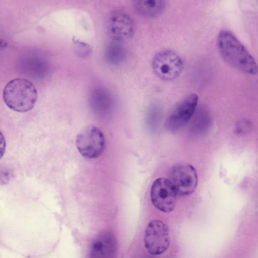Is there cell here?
I'll list each match as a JSON object with an SVG mask.
<instances>
[{"label":"cell","mask_w":258,"mask_h":258,"mask_svg":"<svg viewBox=\"0 0 258 258\" xmlns=\"http://www.w3.org/2000/svg\"><path fill=\"white\" fill-rule=\"evenodd\" d=\"M217 44L221 56L229 64L248 74L258 72L253 57L231 32L221 31L218 36Z\"/></svg>","instance_id":"cell-1"},{"label":"cell","mask_w":258,"mask_h":258,"mask_svg":"<svg viewBox=\"0 0 258 258\" xmlns=\"http://www.w3.org/2000/svg\"><path fill=\"white\" fill-rule=\"evenodd\" d=\"M76 146L80 153L88 159H95L103 153L105 144L104 135L97 127L90 125L77 135Z\"/></svg>","instance_id":"cell-4"},{"label":"cell","mask_w":258,"mask_h":258,"mask_svg":"<svg viewBox=\"0 0 258 258\" xmlns=\"http://www.w3.org/2000/svg\"><path fill=\"white\" fill-rule=\"evenodd\" d=\"M144 244L148 251L153 255L161 254L168 249L169 233L163 222L154 220L149 223L145 230Z\"/></svg>","instance_id":"cell-6"},{"label":"cell","mask_w":258,"mask_h":258,"mask_svg":"<svg viewBox=\"0 0 258 258\" xmlns=\"http://www.w3.org/2000/svg\"><path fill=\"white\" fill-rule=\"evenodd\" d=\"M102 89H96L92 92L90 98V104L93 111L99 115H103L109 108L110 98Z\"/></svg>","instance_id":"cell-12"},{"label":"cell","mask_w":258,"mask_h":258,"mask_svg":"<svg viewBox=\"0 0 258 258\" xmlns=\"http://www.w3.org/2000/svg\"><path fill=\"white\" fill-rule=\"evenodd\" d=\"M152 68L157 77L164 81H172L181 73L184 64L181 58L174 51L162 50L153 57Z\"/></svg>","instance_id":"cell-3"},{"label":"cell","mask_w":258,"mask_h":258,"mask_svg":"<svg viewBox=\"0 0 258 258\" xmlns=\"http://www.w3.org/2000/svg\"><path fill=\"white\" fill-rule=\"evenodd\" d=\"M177 195L186 196L192 194L198 184V175L194 167L187 164L173 166L169 174V179Z\"/></svg>","instance_id":"cell-8"},{"label":"cell","mask_w":258,"mask_h":258,"mask_svg":"<svg viewBox=\"0 0 258 258\" xmlns=\"http://www.w3.org/2000/svg\"><path fill=\"white\" fill-rule=\"evenodd\" d=\"M198 100V95L195 93L190 94L182 99L167 117L165 128L174 132L184 127L195 113Z\"/></svg>","instance_id":"cell-5"},{"label":"cell","mask_w":258,"mask_h":258,"mask_svg":"<svg viewBox=\"0 0 258 258\" xmlns=\"http://www.w3.org/2000/svg\"><path fill=\"white\" fill-rule=\"evenodd\" d=\"M177 193L169 179L159 178L153 183L151 199L153 204L158 210L168 213L174 208Z\"/></svg>","instance_id":"cell-7"},{"label":"cell","mask_w":258,"mask_h":258,"mask_svg":"<svg viewBox=\"0 0 258 258\" xmlns=\"http://www.w3.org/2000/svg\"><path fill=\"white\" fill-rule=\"evenodd\" d=\"M76 51L78 55L81 57H86L89 55L91 52L90 48L84 43L78 42L76 44Z\"/></svg>","instance_id":"cell-14"},{"label":"cell","mask_w":258,"mask_h":258,"mask_svg":"<svg viewBox=\"0 0 258 258\" xmlns=\"http://www.w3.org/2000/svg\"><path fill=\"white\" fill-rule=\"evenodd\" d=\"M108 30L111 37L115 41L131 38L134 31L133 22L128 15L122 12L112 14L109 19Z\"/></svg>","instance_id":"cell-9"},{"label":"cell","mask_w":258,"mask_h":258,"mask_svg":"<svg viewBox=\"0 0 258 258\" xmlns=\"http://www.w3.org/2000/svg\"><path fill=\"white\" fill-rule=\"evenodd\" d=\"M26 74L31 77H41L47 72V63L41 57L31 55L25 58L23 61Z\"/></svg>","instance_id":"cell-13"},{"label":"cell","mask_w":258,"mask_h":258,"mask_svg":"<svg viewBox=\"0 0 258 258\" xmlns=\"http://www.w3.org/2000/svg\"><path fill=\"white\" fill-rule=\"evenodd\" d=\"M5 103L10 109L19 112L31 110L37 99L35 86L30 81L23 78L11 80L3 91Z\"/></svg>","instance_id":"cell-2"},{"label":"cell","mask_w":258,"mask_h":258,"mask_svg":"<svg viewBox=\"0 0 258 258\" xmlns=\"http://www.w3.org/2000/svg\"><path fill=\"white\" fill-rule=\"evenodd\" d=\"M116 249V241L113 236L108 233L98 235L92 242L90 248L91 257H110L113 256Z\"/></svg>","instance_id":"cell-10"},{"label":"cell","mask_w":258,"mask_h":258,"mask_svg":"<svg viewBox=\"0 0 258 258\" xmlns=\"http://www.w3.org/2000/svg\"><path fill=\"white\" fill-rule=\"evenodd\" d=\"M133 6L139 15L144 17L153 18L162 13L165 0H133Z\"/></svg>","instance_id":"cell-11"}]
</instances>
